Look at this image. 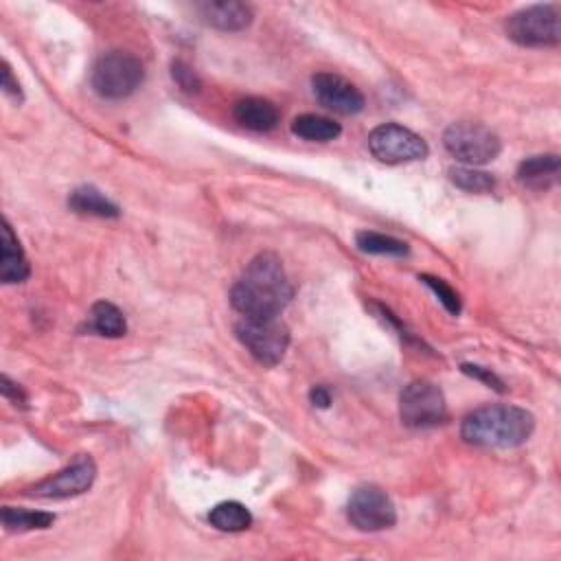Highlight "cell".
Here are the masks:
<instances>
[{
    "instance_id": "1",
    "label": "cell",
    "mask_w": 561,
    "mask_h": 561,
    "mask_svg": "<svg viewBox=\"0 0 561 561\" xmlns=\"http://www.w3.org/2000/svg\"><path fill=\"white\" fill-rule=\"evenodd\" d=\"M292 296L294 288L283 261L274 253H261L235 283L231 303L244 318H279Z\"/></svg>"
},
{
    "instance_id": "2",
    "label": "cell",
    "mask_w": 561,
    "mask_h": 561,
    "mask_svg": "<svg viewBox=\"0 0 561 561\" xmlns=\"http://www.w3.org/2000/svg\"><path fill=\"white\" fill-rule=\"evenodd\" d=\"M533 430L535 417L529 410L509 404H491L469 412L463 419L461 437L478 448L511 450L529 441Z\"/></svg>"
},
{
    "instance_id": "3",
    "label": "cell",
    "mask_w": 561,
    "mask_h": 561,
    "mask_svg": "<svg viewBox=\"0 0 561 561\" xmlns=\"http://www.w3.org/2000/svg\"><path fill=\"white\" fill-rule=\"evenodd\" d=\"M145 68L132 53L110 51L101 55L93 68V88L103 99H125L143 84Z\"/></svg>"
},
{
    "instance_id": "4",
    "label": "cell",
    "mask_w": 561,
    "mask_h": 561,
    "mask_svg": "<svg viewBox=\"0 0 561 561\" xmlns=\"http://www.w3.org/2000/svg\"><path fill=\"white\" fill-rule=\"evenodd\" d=\"M443 145L459 163L467 167L487 165L502 152V141L496 132H491L483 123L461 121L452 123L443 134Z\"/></svg>"
},
{
    "instance_id": "5",
    "label": "cell",
    "mask_w": 561,
    "mask_h": 561,
    "mask_svg": "<svg viewBox=\"0 0 561 561\" xmlns=\"http://www.w3.org/2000/svg\"><path fill=\"white\" fill-rule=\"evenodd\" d=\"M235 334L263 366H277L290 347V329L281 318H242Z\"/></svg>"
},
{
    "instance_id": "6",
    "label": "cell",
    "mask_w": 561,
    "mask_h": 561,
    "mask_svg": "<svg viewBox=\"0 0 561 561\" xmlns=\"http://www.w3.org/2000/svg\"><path fill=\"white\" fill-rule=\"evenodd\" d=\"M399 417L415 430L437 428L448 421V404L437 384L428 380L410 382L399 395Z\"/></svg>"
},
{
    "instance_id": "7",
    "label": "cell",
    "mask_w": 561,
    "mask_h": 561,
    "mask_svg": "<svg viewBox=\"0 0 561 561\" xmlns=\"http://www.w3.org/2000/svg\"><path fill=\"white\" fill-rule=\"evenodd\" d=\"M507 36L520 47H557L561 42L557 9L553 5H533L518 11L507 20Z\"/></svg>"
},
{
    "instance_id": "8",
    "label": "cell",
    "mask_w": 561,
    "mask_h": 561,
    "mask_svg": "<svg viewBox=\"0 0 561 561\" xmlns=\"http://www.w3.org/2000/svg\"><path fill=\"white\" fill-rule=\"evenodd\" d=\"M371 154L386 165H404L428 156V143L399 123H384L369 136Z\"/></svg>"
},
{
    "instance_id": "9",
    "label": "cell",
    "mask_w": 561,
    "mask_h": 561,
    "mask_svg": "<svg viewBox=\"0 0 561 561\" xmlns=\"http://www.w3.org/2000/svg\"><path fill=\"white\" fill-rule=\"evenodd\" d=\"M349 522L356 526L358 531L375 533L391 529L397 522V509L393 505L391 496L384 489L375 485H364L353 491L347 507Z\"/></svg>"
},
{
    "instance_id": "10",
    "label": "cell",
    "mask_w": 561,
    "mask_h": 561,
    "mask_svg": "<svg viewBox=\"0 0 561 561\" xmlns=\"http://www.w3.org/2000/svg\"><path fill=\"white\" fill-rule=\"evenodd\" d=\"M95 478H97L95 461L90 459V456H79L77 461L64 467L62 472H57L51 478L38 483L29 491V496L47 498V500L73 498L79 494H86V491L93 487Z\"/></svg>"
},
{
    "instance_id": "11",
    "label": "cell",
    "mask_w": 561,
    "mask_h": 561,
    "mask_svg": "<svg viewBox=\"0 0 561 561\" xmlns=\"http://www.w3.org/2000/svg\"><path fill=\"white\" fill-rule=\"evenodd\" d=\"M312 88L316 99L325 108L345 114V117L364 110V95L360 93V88L336 73H316L312 77Z\"/></svg>"
},
{
    "instance_id": "12",
    "label": "cell",
    "mask_w": 561,
    "mask_h": 561,
    "mask_svg": "<svg viewBox=\"0 0 561 561\" xmlns=\"http://www.w3.org/2000/svg\"><path fill=\"white\" fill-rule=\"evenodd\" d=\"M206 25L220 31H242L253 22V7L237 0H220V3L200 5Z\"/></svg>"
},
{
    "instance_id": "13",
    "label": "cell",
    "mask_w": 561,
    "mask_h": 561,
    "mask_svg": "<svg viewBox=\"0 0 561 561\" xmlns=\"http://www.w3.org/2000/svg\"><path fill=\"white\" fill-rule=\"evenodd\" d=\"M235 121L246 130L253 132H270L277 128L279 110L272 101L261 97H246L239 99L233 108Z\"/></svg>"
},
{
    "instance_id": "14",
    "label": "cell",
    "mask_w": 561,
    "mask_h": 561,
    "mask_svg": "<svg viewBox=\"0 0 561 561\" xmlns=\"http://www.w3.org/2000/svg\"><path fill=\"white\" fill-rule=\"evenodd\" d=\"M0 279L3 283H22L25 281L31 268L29 261L25 257V250H22L18 237L11 231L9 222H3V237H0Z\"/></svg>"
},
{
    "instance_id": "15",
    "label": "cell",
    "mask_w": 561,
    "mask_h": 561,
    "mask_svg": "<svg viewBox=\"0 0 561 561\" xmlns=\"http://www.w3.org/2000/svg\"><path fill=\"white\" fill-rule=\"evenodd\" d=\"M559 167H561V163H559L557 154L531 156L520 163L518 180L529 189H548L557 182Z\"/></svg>"
},
{
    "instance_id": "16",
    "label": "cell",
    "mask_w": 561,
    "mask_h": 561,
    "mask_svg": "<svg viewBox=\"0 0 561 561\" xmlns=\"http://www.w3.org/2000/svg\"><path fill=\"white\" fill-rule=\"evenodd\" d=\"M292 132L303 141L329 143L338 139L342 134V128L334 119L320 117V114H301V117H296L292 121Z\"/></svg>"
},
{
    "instance_id": "17",
    "label": "cell",
    "mask_w": 561,
    "mask_h": 561,
    "mask_svg": "<svg viewBox=\"0 0 561 561\" xmlns=\"http://www.w3.org/2000/svg\"><path fill=\"white\" fill-rule=\"evenodd\" d=\"M68 206L75 213L82 215H95V217H119V206L108 200L103 193L95 187H79L68 198Z\"/></svg>"
},
{
    "instance_id": "18",
    "label": "cell",
    "mask_w": 561,
    "mask_h": 561,
    "mask_svg": "<svg viewBox=\"0 0 561 561\" xmlns=\"http://www.w3.org/2000/svg\"><path fill=\"white\" fill-rule=\"evenodd\" d=\"M209 522L215 526L217 531L242 533V531L250 529V524H253V515H250V511L242 505V502L228 500V502H220L215 509H211Z\"/></svg>"
},
{
    "instance_id": "19",
    "label": "cell",
    "mask_w": 561,
    "mask_h": 561,
    "mask_svg": "<svg viewBox=\"0 0 561 561\" xmlns=\"http://www.w3.org/2000/svg\"><path fill=\"white\" fill-rule=\"evenodd\" d=\"M90 327H93L99 336L106 338H121L128 331V323L117 305L108 301H99L90 309Z\"/></svg>"
},
{
    "instance_id": "20",
    "label": "cell",
    "mask_w": 561,
    "mask_h": 561,
    "mask_svg": "<svg viewBox=\"0 0 561 561\" xmlns=\"http://www.w3.org/2000/svg\"><path fill=\"white\" fill-rule=\"evenodd\" d=\"M0 520H3L7 531H40V529H49V526H53L55 515L47 513V511L5 507L3 513H0Z\"/></svg>"
},
{
    "instance_id": "21",
    "label": "cell",
    "mask_w": 561,
    "mask_h": 561,
    "mask_svg": "<svg viewBox=\"0 0 561 561\" xmlns=\"http://www.w3.org/2000/svg\"><path fill=\"white\" fill-rule=\"evenodd\" d=\"M356 244L366 255H384V257H406L410 248L406 242L391 235L373 233V231H362L356 237Z\"/></svg>"
},
{
    "instance_id": "22",
    "label": "cell",
    "mask_w": 561,
    "mask_h": 561,
    "mask_svg": "<svg viewBox=\"0 0 561 561\" xmlns=\"http://www.w3.org/2000/svg\"><path fill=\"white\" fill-rule=\"evenodd\" d=\"M450 180L467 193H489L496 189V180L487 171H478L474 167H452Z\"/></svg>"
},
{
    "instance_id": "23",
    "label": "cell",
    "mask_w": 561,
    "mask_h": 561,
    "mask_svg": "<svg viewBox=\"0 0 561 561\" xmlns=\"http://www.w3.org/2000/svg\"><path fill=\"white\" fill-rule=\"evenodd\" d=\"M423 283L428 285V288L439 296V301L443 303V307L448 309V312L452 314V316H459L461 314V309H463V305H461V296H459V292H456L454 288H450L448 283H445L443 279H437V277H430V274H421L419 277Z\"/></svg>"
},
{
    "instance_id": "24",
    "label": "cell",
    "mask_w": 561,
    "mask_h": 561,
    "mask_svg": "<svg viewBox=\"0 0 561 561\" xmlns=\"http://www.w3.org/2000/svg\"><path fill=\"white\" fill-rule=\"evenodd\" d=\"M171 77H174V82L185 90V93H198V90L202 88V82L196 75V71H193V68L187 66L182 60H176L174 64H171Z\"/></svg>"
},
{
    "instance_id": "25",
    "label": "cell",
    "mask_w": 561,
    "mask_h": 561,
    "mask_svg": "<svg viewBox=\"0 0 561 561\" xmlns=\"http://www.w3.org/2000/svg\"><path fill=\"white\" fill-rule=\"evenodd\" d=\"M461 369H463V373H465V375L474 377V380H478V382H485L489 388H494V391H498V393H505V391H507V388H505V382H502L496 373H491V369H485V366H478V364H463Z\"/></svg>"
},
{
    "instance_id": "26",
    "label": "cell",
    "mask_w": 561,
    "mask_h": 561,
    "mask_svg": "<svg viewBox=\"0 0 561 561\" xmlns=\"http://www.w3.org/2000/svg\"><path fill=\"white\" fill-rule=\"evenodd\" d=\"M3 395H5L7 399H11V402H14L16 406H18V404H20V406H25V402H27V397H25V393H22V388H20L18 384L11 382L7 375H3Z\"/></svg>"
},
{
    "instance_id": "27",
    "label": "cell",
    "mask_w": 561,
    "mask_h": 561,
    "mask_svg": "<svg viewBox=\"0 0 561 561\" xmlns=\"http://www.w3.org/2000/svg\"><path fill=\"white\" fill-rule=\"evenodd\" d=\"M3 88H5V93L9 97H14L18 101H22V90H20V84L14 79V75H11V68L7 62H3Z\"/></svg>"
},
{
    "instance_id": "28",
    "label": "cell",
    "mask_w": 561,
    "mask_h": 561,
    "mask_svg": "<svg viewBox=\"0 0 561 561\" xmlns=\"http://www.w3.org/2000/svg\"><path fill=\"white\" fill-rule=\"evenodd\" d=\"M309 402H312L316 408H329L331 406V393L329 388L325 386H314L309 391Z\"/></svg>"
}]
</instances>
